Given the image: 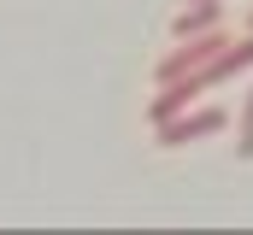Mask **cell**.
<instances>
[{
	"instance_id": "277c9868",
	"label": "cell",
	"mask_w": 253,
	"mask_h": 235,
	"mask_svg": "<svg viewBox=\"0 0 253 235\" xmlns=\"http://www.w3.org/2000/svg\"><path fill=\"white\" fill-rule=\"evenodd\" d=\"M236 153L253 159V88H248V106H242V129H236Z\"/></svg>"
},
{
	"instance_id": "3957f363",
	"label": "cell",
	"mask_w": 253,
	"mask_h": 235,
	"mask_svg": "<svg viewBox=\"0 0 253 235\" xmlns=\"http://www.w3.org/2000/svg\"><path fill=\"white\" fill-rule=\"evenodd\" d=\"M218 24H224L218 0H189V12H177L171 36H177V41H189V36H206V30H218Z\"/></svg>"
},
{
	"instance_id": "6da1fadb",
	"label": "cell",
	"mask_w": 253,
	"mask_h": 235,
	"mask_svg": "<svg viewBox=\"0 0 253 235\" xmlns=\"http://www.w3.org/2000/svg\"><path fill=\"white\" fill-rule=\"evenodd\" d=\"M224 47H230V36H224V30L189 36V47H177V53H171L165 65H159V71H153V77H159V88H165V82H177V77H189V71H200V65H212V59L224 53Z\"/></svg>"
},
{
	"instance_id": "7a4b0ae2",
	"label": "cell",
	"mask_w": 253,
	"mask_h": 235,
	"mask_svg": "<svg viewBox=\"0 0 253 235\" xmlns=\"http://www.w3.org/2000/svg\"><path fill=\"white\" fill-rule=\"evenodd\" d=\"M230 118L218 112V106H206V112H177L165 118V123H153V135H159V147H189V141H200V135H218Z\"/></svg>"
}]
</instances>
